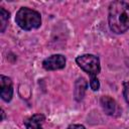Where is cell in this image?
I'll list each match as a JSON object with an SVG mask.
<instances>
[{
    "label": "cell",
    "mask_w": 129,
    "mask_h": 129,
    "mask_svg": "<svg viewBox=\"0 0 129 129\" xmlns=\"http://www.w3.org/2000/svg\"><path fill=\"white\" fill-rule=\"evenodd\" d=\"M8 19H9V12L1 7L0 8V31L1 32H4L8 23Z\"/></svg>",
    "instance_id": "9"
},
{
    "label": "cell",
    "mask_w": 129,
    "mask_h": 129,
    "mask_svg": "<svg viewBox=\"0 0 129 129\" xmlns=\"http://www.w3.org/2000/svg\"><path fill=\"white\" fill-rule=\"evenodd\" d=\"M66 66V57L62 54H52L46 57L42 61V67L46 71H55L64 68Z\"/></svg>",
    "instance_id": "4"
},
{
    "label": "cell",
    "mask_w": 129,
    "mask_h": 129,
    "mask_svg": "<svg viewBox=\"0 0 129 129\" xmlns=\"http://www.w3.org/2000/svg\"><path fill=\"white\" fill-rule=\"evenodd\" d=\"M123 95H124V99H125L126 103L129 105V82L124 83V87H123Z\"/></svg>",
    "instance_id": "11"
},
{
    "label": "cell",
    "mask_w": 129,
    "mask_h": 129,
    "mask_svg": "<svg viewBox=\"0 0 129 129\" xmlns=\"http://www.w3.org/2000/svg\"><path fill=\"white\" fill-rule=\"evenodd\" d=\"M0 96L3 101L9 102L13 96V86L10 78L1 76L0 77Z\"/></svg>",
    "instance_id": "5"
},
{
    "label": "cell",
    "mask_w": 129,
    "mask_h": 129,
    "mask_svg": "<svg viewBox=\"0 0 129 129\" xmlns=\"http://www.w3.org/2000/svg\"><path fill=\"white\" fill-rule=\"evenodd\" d=\"M68 129H86V128L81 124H73V125L69 126Z\"/></svg>",
    "instance_id": "12"
},
{
    "label": "cell",
    "mask_w": 129,
    "mask_h": 129,
    "mask_svg": "<svg viewBox=\"0 0 129 129\" xmlns=\"http://www.w3.org/2000/svg\"><path fill=\"white\" fill-rule=\"evenodd\" d=\"M15 22L20 28L24 30H32L40 26L41 16L37 11L33 9L27 7H21L16 12Z\"/></svg>",
    "instance_id": "2"
},
{
    "label": "cell",
    "mask_w": 129,
    "mask_h": 129,
    "mask_svg": "<svg viewBox=\"0 0 129 129\" xmlns=\"http://www.w3.org/2000/svg\"><path fill=\"white\" fill-rule=\"evenodd\" d=\"M76 61L78 66L85 71L88 75L91 77H96L100 71H101V66H100V60L98 56L94 54H83L80 55L76 58Z\"/></svg>",
    "instance_id": "3"
},
{
    "label": "cell",
    "mask_w": 129,
    "mask_h": 129,
    "mask_svg": "<svg viewBox=\"0 0 129 129\" xmlns=\"http://www.w3.org/2000/svg\"><path fill=\"white\" fill-rule=\"evenodd\" d=\"M110 29L117 34L129 29V4L124 1H114L109 6L108 16Z\"/></svg>",
    "instance_id": "1"
},
{
    "label": "cell",
    "mask_w": 129,
    "mask_h": 129,
    "mask_svg": "<svg viewBox=\"0 0 129 129\" xmlns=\"http://www.w3.org/2000/svg\"><path fill=\"white\" fill-rule=\"evenodd\" d=\"M45 120V117L42 114H35L28 118L24 124L25 129H42V124Z\"/></svg>",
    "instance_id": "7"
},
{
    "label": "cell",
    "mask_w": 129,
    "mask_h": 129,
    "mask_svg": "<svg viewBox=\"0 0 129 129\" xmlns=\"http://www.w3.org/2000/svg\"><path fill=\"white\" fill-rule=\"evenodd\" d=\"M87 89V82L84 78L78 79L75 85V98L77 101H81L84 98L85 92Z\"/></svg>",
    "instance_id": "8"
},
{
    "label": "cell",
    "mask_w": 129,
    "mask_h": 129,
    "mask_svg": "<svg viewBox=\"0 0 129 129\" xmlns=\"http://www.w3.org/2000/svg\"><path fill=\"white\" fill-rule=\"evenodd\" d=\"M101 102V106L104 110V112L109 115V116H113L117 113L118 111V106H117V103L114 99H112L111 97L109 96H104L101 98L100 100Z\"/></svg>",
    "instance_id": "6"
},
{
    "label": "cell",
    "mask_w": 129,
    "mask_h": 129,
    "mask_svg": "<svg viewBox=\"0 0 129 129\" xmlns=\"http://www.w3.org/2000/svg\"><path fill=\"white\" fill-rule=\"evenodd\" d=\"M90 87L93 91H98L100 88V82L96 77H91L90 80Z\"/></svg>",
    "instance_id": "10"
}]
</instances>
